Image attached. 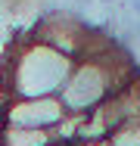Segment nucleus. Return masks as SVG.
<instances>
[{"instance_id": "obj_1", "label": "nucleus", "mask_w": 140, "mask_h": 146, "mask_svg": "<svg viewBox=\"0 0 140 146\" xmlns=\"http://www.w3.org/2000/svg\"><path fill=\"white\" fill-rule=\"evenodd\" d=\"M72 68H75V59H69L65 53H59L50 44L28 34V37L13 44L9 56L3 62V75H0L3 100L59 96L69 75H72Z\"/></svg>"}, {"instance_id": "obj_2", "label": "nucleus", "mask_w": 140, "mask_h": 146, "mask_svg": "<svg viewBox=\"0 0 140 146\" xmlns=\"http://www.w3.org/2000/svg\"><path fill=\"white\" fill-rule=\"evenodd\" d=\"M137 75H140V68L134 62V53H128L115 40L109 50L75 62L59 100H62L69 115H90L100 103H106L118 87H125Z\"/></svg>"}, {"instance_id": "obj_3", "label": "nucleus", "mask_w": 140, "mask_h": 146, "mask_svg": "<svg viewBox=\"0 0 140 146\" xmlns=\"http://www.w3.org/2000/svg\"><path fill=\"white\" fill-rule=\"evenodd\" d=\"M65 115L69 112L59 96H16L0 103V124H16V127L56 131Z\"/></svg>"}, {"instance_id": "obj_4", "label": "nucleus", "mask_w": 140, "mask_h": 146, "mask_svg": "<svg viewBox=\"0 0 140 146\" xmlns=\"http://www.w3.org/2000/svg\"><path fill=\"white\" fill-rule=\"evenodd\" d=\"M53 131H37V127H16V124H0V146H53Z\"/></svg>"}, {"instance_id": "obj_5", "label": "nucleus", "mask_w": 140, "mask_h": 146, "mask_svg": "<svg viewBox=\"0 0 140 146\" xmlns=\"http://www.w3.org/2000/svg\"><path fill=\"white\" fill-rule=\"evenodd\" d=\"M109 143L112 146H140V118H131L118 131H112Z\"/></svg>"}, {"instance_id": "obj_6", "label": "nucleus", "mask_w": 140, "mask_h": 146, "mask_svg": "<svg viewBox=\"0 0 140 146\" xmlns=\"http://www.w3.org/2000/svg\"><path fill=\"white\" fill-rule=\"evenodd\" d=\"M78 146H112L109 140H93V143H78Z\"/></svg>"}, {"instance_id": "obj_7", "label": "nucleus", "mask_w": 140, "mask_h": 146, "mask_svg": "<svg viewBox=\"0 0 140 146\" xmlns=\"http://www.w3.org/2000/svg\"><path fill=\"white\" fill-rule=\"evenodd\" d=\"M53 146H69V143H53Z\"/></svg>"}]
</instances>
